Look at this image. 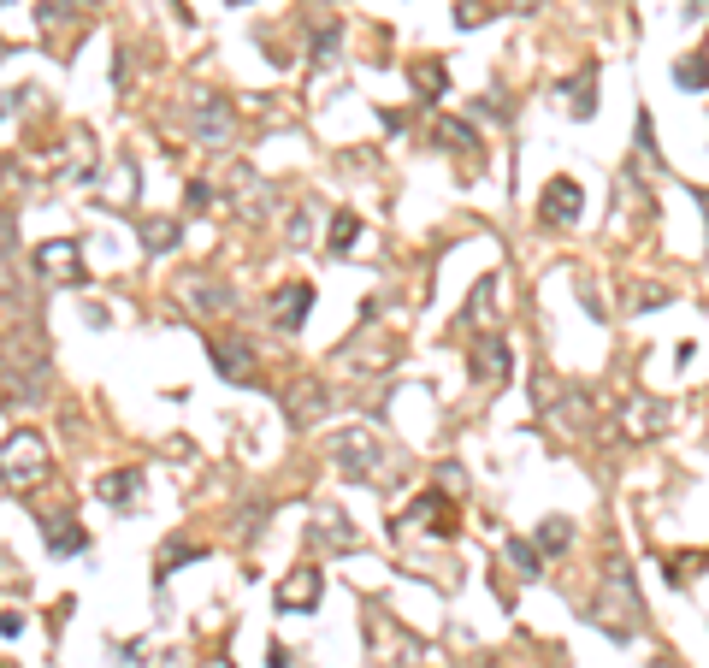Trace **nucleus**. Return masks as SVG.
<instances>
[{
    "label": "nucleus",
    "instance_id": "obj_26",
    "mask_svg": "<svg viewBox=\"0 0 709 668\" xmlns=\"http://www.w3.org/2000/svg\"><path fill=\"white\" fill-rule=\"evenodd\" d=\"M650 668H674V657H656V663H650Z\"/></svg>",
    "mask_w": 709,
    "mask_h": 668
},
{
    "label": "nucleus",
    "instance_id": "obj_22",
    "mask_svg": "<svg viewBox=\"0 0 709 668\" xmlns=\"http://www.w3.org/2000/svg\"><path fill=\"white\" fill-rule=\"evenodd\" d=\"M201 556V544H184V538H172L166 550H160V580L172 574V568H184V562H195Z\"/></svg>",
    "mask_w": 709,
    "mask_h": 668
},
{
    "label": "nucleus",
    "instance_id": "obj_7",
    "mask_svg": "<svg viewBox=\"0 0 709 668\" xmlns=\"http://www.w3.org/2000/svg\"><path fill=\"white\" fill-rule=\"evenodd\" d=\"M331 456H337V468L349 473V479H373V468H379V450H373L361 432H337Z\"/></svg>",
    "mask_w": 709,
    "mask_h": 668
},
{
    "label": "nucleus",
    "instance_id": "obj_19",
    "mask_svg": "<svg viewBox=\"0 0 709 668\" xmlns=\"http://www.w3.org/2000/svg\"><path fill=\"white\" fill-rule=\"evenodd\" d=\"M532 544H538V550H568V544H574V527H568L562 515H550V521L538 527V538H532Z\"/></svg>",
    "mask_w": 709,
    "mask_h": 668
},
{
    "label": "nucleus",
    "instance_id": "obj_16",
    "mask_svg": "<svg viewBox=\"0 0 709 668\" xmlns=\"http://www.w3.org/2000/svg\"><path fill=\"white\" fill-rule=\"evenodd\" d=\"M136 491H142V473H107V479H101V497H107V503H136Z\"/></svg>",
    "mask_w": 709,
    "mask_h": 668
},
{
    "label": "nucleus",
    "instance_id": "obj_14",
    "mask_svg": "<svg viewBox=\"0 0 709 668\" xmlns=\"http://www.w3.org/2000/svg\"><path fill=\"white\" fill-rule=\"evenodd\" d=\"M662 420H668V408H662V402H633V408H627V432H633V438H656V432H662Z\"/></svg>",
    "mask_w": 709,
    "mask_h": 668
},
{
    "label": "nucleus",
    "instance_id": "obj_15",
    "mask_svg": "<svg viewBox=\"0 0 709 668\" xmlns=\"http://www.w3.org/2000/svg\"><path fill=\"white\" fill-rule=\"evenodd\" d=\"M142 243H148V255L178 249V219H148V225H142Z\"/></svg>",
    "mask_w": 709,
    "mask_h": 668
},
{
    "label": "nucleus",
    "instance_id": "obj_17",
    "mask_svg": "<svg viewBox=\"0 0 709 668\" xmlns=\"http://www.w3.org/2000/svg\"><path fill=\"white\" fill-rule=\"evenodd\" d=\"M568 95H574V101H568V113H574V119H591V107H597V71L574 77V83H568Z\"/></svg>",
    "mask_w": 709,
    "mask_h": 668
},
{
    "label": "nucleus",
    "instance_id": "obj_5",
    "mask_svg": "<svg viewBox=\"0 0 709 668\" xmlns=\"http://www.w3.org/2000/svg\"><path fill=\"white\" fill-rule=\"evenodd\" d=\"M320 568H314V562H308V568H296V574H290V580H284V586H278V615H302V609H314V603H320Z\"/></svg>",
    "mask_w": 709,
    "mask_h": 668
},
{
    "label": "nucleus",
    "instance_id": "obj_23",
    "mask_svg": "<svg viewBox=\"0 0 709 668\" xmlns=\"http://www.w3.org/2000/svg\"><path fill=\"white\" fill-rule=\"evenodd\" d=\"M414 83L426 89V101H438V95H444V71H438V66H420V71H414Z\"/></svg>",
    "mask_w": 709,
    "mask_h": 668
},
{
    "label": "nucleus",
    "instance_id": "obj_9",
    "mask_svg": "<svg viewBox=\"0 0 709 668\" xmlns=\"http://www.w3.org/2000/svg\"><path fill=\"white\" fill-rule=\"evenodd\" d=\"M308 308H314V284H284V290L272 296V320H278V332H296Z\"/></svg>",
    "mask_w": 709,
    "mask_h": 668
},
{
    "label": "nucleus",
    "instance_id": "obj_20",
    "mask_svg": "<svg viewBox=\"0 0 709 668\" xmlns=\"http://www.w3.org/2000/svg\"><path fill=\"white\" fill-rule=\"evenodd\" d=\"M674 83H680V89H704V83H709V54L680 60V66H674Z\"/></svg>",
    "mask_w": 709,
    "mask_h": 668
},
{
    "label": "nucleus",
    "instance_id": "obj_18",
    "mask_svg": "<svg viewBox=\"0 0 709 668\" xmlns=\"http://www.w3.org/2000/svg\"><path fill=\"white\" fill-rule=\"evenodd\" d=\"M355 237H361V219L343 207V213L331 219V255H349V249H355Z\"/></svg>",
    "mask_w": 709,
    "mask_h": 668
},
{
    "label": "nucleus",
    "instance_id": "obj_3",
    "mask_svg": "<svg viewBox=\"0 0 709 668\" xmlns=\"http://www.w3.org/2000/svg\"><path fill=\"white\" fill-rule=\"evenodd\" d=\"M580 207H585V190L574 178H550L544 196H538V219H544V225H574Z\"/></svg>",
    "mask_w": 709,
    "mask_h": 668
},
{
    "label": "nucleus",
    "instance_id": "obj_27",
    "mask_svg": "<svg viewBox=\"0 0 709 668\" xmlns=\"http://www.w3.org/2000/svg\"><path fill=\"white\" fill-rule=\"evenodd\" d=\"M219 668H231V663H219Z\"/></svg>",
    "mask_w": 709,
    "mask_h": 668
},
{
    "label": "nucleus",
    "instance_id": "obj_11",
    "mask_svg": "<svg viewBox=\"0 0 709 668\" xmlns=\"http://www.w3.org/2000/svg\"><path fill=\"white\" fill-rule=\"evenodd\" d=\"M42 538H48V550H54V556H77V550L89 544V533H83L71 515H48V521H42Z\"/></svg>",
    "mask_w": 709,
    "mask_h": 668
},
{
    "label": "nucleus",
    "instance_id": "obj_25",
    "mask_svg": "<svg viewBox=\"0 0 709 668\" xmlns=\"http://www.w3.org/2000/svg\"><path fill=\"white\" fill-rule=\"evenodd\" d=\"M113 668H142V651H136V645H125V651H113Z\"/></svg>",
    "mask_w": 709,
    "mask_h": 668
},
{
    "label": "nucleus",
    "instance_id": "obj_12",
    "mask_svg": "<svg viewBox=\"0 0 709 668\" xmlns=\"http://www.w3.org/2000/svg\"><path fill=\"white\" fill-rule=\"evenodd\" d=\"M195 125H201L207 142H225V136H231V107H225V95H201V101H195Z\"/></svg>",
    "mask_w": 709,
    "mask_h": 668
},
{
    "label": "nucleus",
    "instance_id": "obj_8",
    "mask_svg": "<svg viewBox=\"0 0 709 668\" xmlns=\"http://www.w3.org/2000/svg\"><path fill=\"white\" fill-rule=\"evenodd\" d=\"M42 468H48L42 444H36L30 432H24V438L12 432V438H6V479H12V485H18V479H42Z\"/></svg>",
    "mask_w": 709,
    "mask_h": 668
},
{
    "label": "nucleus",
    "instance_id": "obj_10",
    "mask_svg": "<svg viewBox=\"0 0 709 668\" xmlns=\"http://www.w3.org/2000/svg\"><path fill=\"white\" fill-rule=\"evenodd\" d=\"M408 521H426L432 538H450L455 533V515H450V497H444V491H426V497L408 509Z\"/></svg>",
    "mask_w": 709,
    "mask_h": 668
},
{
    "label": "nucleus",
    "instance_id": "obj_24",
    "mask_svg": "<svg viewBox=\"0 0 709 668\" xmlns=\"http://www.w3.org/2000/svg\"><path fill=\"white\" fill-rule=\"evenodd\" d=\"M438 142L444 148H473V131L467 125H438Z\"/></svg>",
    "mask_w": 709,
    "mask_h": 668
},
{
    "label": "nucleus",
    "instance_id": "obj_13",
    "mask_svg": "<svg viewBox=\"0 0 709 668\" xmlns=\"http://www.w3.org/2000/svg\"><path fill=\"white\" fill-rule=\"evenodd\" d=\"M308 533H314V544H320V550H349V544H355V533L343 527V515H337V509H320V515L308 521Z\"/></svg>",
    "mask_w": 709,
    "mask_h": 668
},
{
    "label": "nucleus",
    "instance_id": "obj_21",
    "mask_svg": "<svg viewBox=\"0 0 709 668\" xmlns=\"http://www.w3.org/2000/svg\"><path fill=\"white\" fill-rule=\"evenodd\" d=\"M509 562H515L520 580H538V544H526V538H509Z\"/></svg>",
    "mask_w": 709,
    "mask_h": 668
},
{
    "label": "nucleus",
    "instance_id": "obj_4",
    "mask_svg": "<svg viewBox=\"0 0 709 668\" xmlns=\"http://www.w3.org/2000/svg\"><path fill=\"white\" fill-rule=\"evenodd\" d=\"M467 367H473L479 385H503V379H509V343H503L497 332H479V337H473Z\"/></svg>",
    "mask_w": 709,
    "mask_h": 668
},
{
    "label": "nucleus",
    "instance_id": "obj_1",
    "mask_svg": "<svg viewBox=\"0 0 709 668\" xmlns=\"http://www.w3.org/2000/svg\"><path fill=\"white\" fill-rule=\"evenodd\" d=\"M591 621H597L609 639H633V627L645 621V598H639V586H633L627 562H609L603 592H597V603H591Z\"/></svg>",
    "mask_w": 709,
    "mask_h": 668
},
{
    "label": "nucleus",
    "instance_id": "obj_6",
    "mask_svg": "<svg viewBox=\"0 0 709 668\" xmlns=\"http://www.w3.org/2000/svg\"><path fill=\"white\" fill-rule=\"evenodd\" d=\"M36 267L48 272L54 284H77V278H83V255H77V243H71V237H54V243H42V249H36Z\"/></svg>",
    "mask_w": 709,
    "mask_h": 668
},
{
    "label": "nucleus",
    "instance_id": "obj_2",
    "mask_svg": "<svg viewBox=\"0 0 709 668\" xmlns=\"http://www.w3.org/2000/svg\"><path fill=\"white\" fill-rule=\"evenodd\" d=\"M207 355H213V367H219L231 385H255V379H260V355H255V343H249V337L213 332V337H207Z\"/></svg>",
    "mask_w": 709,
    "mask_h": 668
}]
</instances>
